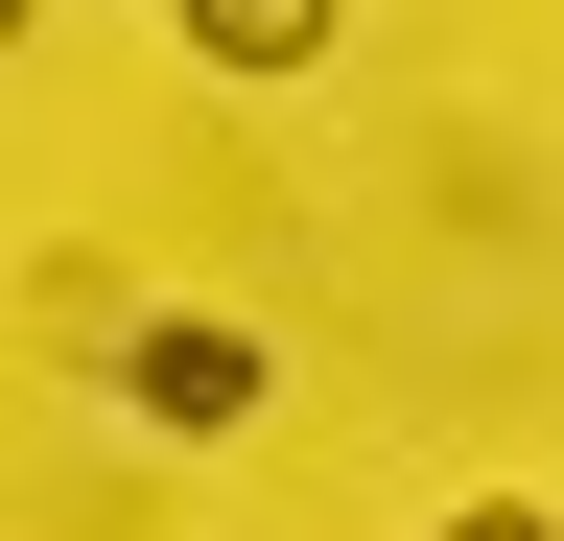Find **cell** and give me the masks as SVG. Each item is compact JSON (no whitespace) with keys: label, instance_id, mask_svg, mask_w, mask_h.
Wrapping results in <instances>:
<instances>
[{"label":"cell","instance_id":"cell-1","mask_svg":"<svg viewBox=\"0 0 564 541\" xmlns=\"http://www.w3.org/2000/svg\"><path fill=\"white\" fill-rule=\"evenodd\" d=\"M118 400H141V424H259V329H212V306L118 329Z\"/></svg>","mask_w":564,"mask_h":541},{"label":"cell","instance_id":"cell-2","mask_svg":"<svg viewBox=\"0 0 564 541\" xmlns=\"http://www.w3.org/2000/svg\"><path fill=\"white\" fill-rule=\"evenodd\" d=\"M165 24H188V47H212V72H236V95H306L352 0H165Z\"/></svg>","mask_w":564,"mask_h":541},{"label":"cell","instance_id":"cell-3","mask_svg":"<svg viewBox=\"0 0 564 541\" xmlns=\"http://www.w3.org/2000/svg\"><path fill=\"white\" fill-rule=\"evenodd\" d=\"M447 541H564V518H541V495H470V518H447Z\"/></svg>","mask_w":564,"mask_h":541},{"label":"cell","instance_id":"cell-4","mask_svg":"<svg viewBox=\"0 0 564 541\" xmlns=\"http://www.w3.org/2000/svg\"><path fill=\"white\" fill-rule=\"evenodd\" d=\"M0 47H24V0H0Z\"/></svg>","mask_w":564,"mask_h":541}]
</instances>
